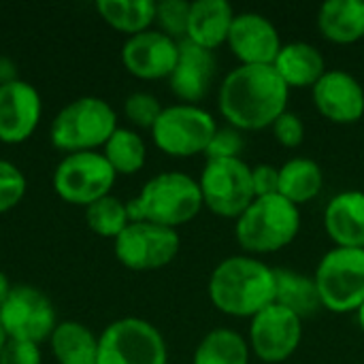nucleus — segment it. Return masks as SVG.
<instances>
[{
    "label": "nucleus",
    "mask_w": 364,
    "mask_h": 364,
    "mask_svg": "<svg viewBox=\"0 0 364 364\" xmlns=\"http://www.w3.org/2000/svg\"><path fill=\"white\" fill-rule=\"evenodd\" d=\"M17 64L6 58V55H0V85H6V83H13L17 81Z\"/></svg>",
    "instance_id": "37"
},
{
    "label": "nucleus",
    "mask_w": 364,
    "mask_h": 364,
    "mask_svg": "<svg viewBox=\"0 0 364 364\" xmlns=\"http://www.w3.org/2000/svg\"><path fill=\"white\" fill-rule=\"evenodd\" d=\"M271 130H273L275 141L286 149H296L305 141L303 117L299 113H292V111H286L284 115H279V119L271 126Z\"/></svg>",
    "instance_id": "34"
},
{
    "label": "nucleus",
    "mask_w": 364,
    "mask_h": 364,
    "mask_svg": "<svg viewBox=\"0 0 364 364\" xmlns=\"http://www.w3.org/2000/svg\"><path fill=\"white\" fill-rule=\"evenodd\" d=\"M162 105L160 100L149 94V92H134L130 94L126 100H124V115L126 119L136 126V128H145V130H151L156 119L160 117L162 113Z\"/></svg>",
    "instance_id": "31"
},
{
    "label": "nucleus",
    "mask_w": 364,
    "mask_h": 364,
    "mask_svg": "<svg viewBox=\"0 0 364 364\" xmlns=\"http://www.w3.org/2000/svg\"><path fill=\"white\" fill-rule=\"evenodd\" d=\"M245 149V132L232 128V126H218L205 158L207 160H232V158H241Z\"/></svg>",
    "instance_id": "33"
},
{
    "label": "nucleus",
    "mask_w": 364,
    "mask_h": 364,
    "mask_svg": "<svg viewBox=\"0 0 364 364\" xmlns=\"http://www.w3.org/2000/svg\"><path fill=\"white\" fill-rule=\"evenodd\" d=\"M235 15V9L226 0H194L190 4L186 41L215 51L226 45Z\"/></svg>",
    "instance_id": "20"
},
{
    "label": "nucleus",
    "mask_w": 364,
    "mask_h": 364,
    "mask_svg": "<svg viewBox=\"0 0 364 364\" xmlns=\"http://www.w3.org/2000/svg\"><path fill=\"white\" fill-rule=\"evenodd\" d=\"M324 188L322 166L311 158H290L279 166V194L301 207L316 200Z\"/></svg>",
    "instance_id": "23"
},
{
    "label": "nucleus",
    "mask_w": 364,
    "mask_h": 364,
    "mask_svg": "<svg viewBox=\"0 0 364 364\" xmlns=\"http://www.w3.org/2000/svg\"><path fill=\"white\" fill-rule=\"evenodd\" d=\"M96 11L105 23L128 36L151 30V23H156L154 0H98Z\"/></svg>",
    "instance_id": "26"
},
{
    "label": "nucleus",
    "mask_w": 364,
    "mask_h": 364,
    "mask_svg": "<svg viewBox=\"0 0 364 364\" xmlns=\"http://www.w3.org/2000/svg\"><path fill=\"white\" fill-rule=\"evenodd\" d=\"M41 346L9 339L0 352V364H41Z\"/></svg>",
    "instance_id": "35"
},
{
    "label": "nucleus",
    "mask_w": 364,
    "mask_h": 364,
    "mask_svg": "<svg viewBox=\"0 0 364 364\" xmlns=\"http://www.w3.org/2000/svg\"><path fill=\"white\" fill-rule=\"evenodd\" d=\"M273 68L277 70V75L284 79V83L290 90L314 87L322 79V75L328 70L322 51L316 45L305 43V41L286 43L279 49L273 62Z\"/></svg>",
    "instance_id": "21"
},
{
    "label": "nucleus",
    "mask_w": 364,
    "mask_h": 364,
    "mask_svg": "<svg viewBox=\"0 0 364 364\" xmlns=\"http://www.w3.org/2000/svg\"><path fill=\"white\" fill-rule=\"evenodd\" d=\"M190 4L188 0H162L156 2V23L158 30L175 41H183L188 32L190 19Z\"/></svg>",
    "instance_id": "30"
},
{
    "label": "nucleus",
    "mask_w": 364,
    "mask_h": 364,
    "mask_svg": "<svg viewBox=\"0 0 364 364\" xmlns=\"http://www.w3.org/2000/svg\"><path fill=\"white\" fill-rule=\"evenodd\" d=\"M252 186H254L256 198L279 194V166H273V164L252 166Z\"/></svg>",
    "instance_id": "36"
},
{
    "label": "nucleus",
    "mask_w": 364,
    "mask_h": 364,
    "mask_svg": "<svg viewBox=\"0 0 364 364\" xmlns=\"http://www.w3.org/2000/svg\"><path fill=\"white\" fill-rule=\"evenodd\" d=\"M275 303L294 311L299 318L314 316L322 309L314 277L292 269H275Z\"/></svg>",
    "instance_id": "27"
},
{
    "label": "nucleus",
    "mask_w": 364,
    "mask_h": 364,
    "mask_svg": "<svg viewBox=\"0 0 364 364\" xmlns=\"http://www.w3.org/2000/svg\"><path fill=\"white\" fill-rule=\"evenodd\" d=\"M85 222L94 235L115 241L130 224V215L126 203L109 194L85 207Z\"/></svg>",
    "instance_id": "29"
},
{
    "label": "nucleus",
    "mask_w": 364,
    "mask_h": 364,
    "mask_svg": "<svg viewBox=\"0 0 364 364\" xmlns=\"http://www.w3.org/2000/svg\"><path fill=\"white\" fill-rule=\"evenodd\" d=\"M226 45L243 66H273L284 47L275 23L256 11L237 13Z\"/></svg>",
    "instance_id": "14"
},
{
    "label": "nucleus",
    "mask_w": 364,
    "mask_h": 364,
    "mask_svg": "<svg viewBox=\"0 0 364 364\" xmlns=\"http://www.w3.org/2000/svg\"><path fill=\"white\" fill-rule=\"evenodd\" d=\"M275 269L256 256H228L209 275L211 305L230 318H254L275 303Z\"/></svg>",
    "instance_id": "2"
},
{
    "label": "nucleus",
    "mask_w": 364,
    "mask_h": 364,
    "mask_svg": "<svg viewBox=\"0 0 364 364\" xmlns=\"http://www.w3.org/2000/svg\"><path fill=\"white\" fill-rule=\"evenodd\" d=\"M0 322L9 339L41 346L49 341L58 326L55 309L49 296L34 286H13L0 307Z\"/></svg>",
    "instance_id": "12"
},
{
    "label": "nucleus",
    "mask_w": 364,
    "mask_h": 364,
    "mask_svg": "<svg viewBox=\"0 0 364 364\" xmlns=\"http://www.w3.org/2000/svg\"><path fill=\"white\" fill-rule=\"evenodd\" d=\"M96 364H168V348L151 322L119 318L100 333Z\"/></svg>",
    "instance_id": "8"
},
{
    "label": "nucleus",
    "mask_w": 364,
    "mask_h": 364,
    "mask_svg": "<svg viewBox=\"0 0 364 364\" xmlns=\"http://www.w3.org/2000/svg\"><path fill=\"white\" fill-rule=\"evenodd\" d=\"M322 309L331 314H356L364 305V250L333 247L314 273Z\"/></svg>",
    "instance_id": "6"
},
{
    "label": "nucleus",
    "mask_w": 364,
    "mask_h": 364,
    "mask_svg": "<svg viewBox=\"0 0 364 364\" xmlns=\"http://www.w3.org/2000/svg\"><path fill=\"white\" fill-rule=\"evenodd\" d=\"M320 34L335 45H354L364 38V0H328L318 11Z\"/></svg>",
    "instance_id": "22"
},
{
    "label": "nucleus",
    "mask_w": 364,
    "mask_h": 364,
    "mask_svg": "<svg viewBox=\"0 0 364 364\" xmlns=\"http://www.w3.org/2000/svg\"><path fill=\"white\" fill-rule=\"evenodd\" d=\"M322 224L335 247L364 250V192L346 190L335 194L324 209Z\"/></svg>",
    "instance_id": "19"
},
{
    "label": "nucleus",
    "mask_w": 364,
    "mask_h": 364,
    "mask_svg": "<svg viewBox=\"0 0 364 364\" xmlns=\"http://www.w3.org/2000/svg\"><path fill=\"white\" fill-rule=\"evenodd\" d=\"M117 128V113L105 98L81 96L58 111L49 128V139L64 154L98 151Z\"/></svg>",
    "instance_id": "5"
},
{
    "label": "nucleus",
    "mask_w": 364,
    "mask_h": 364,
    "mask_svg": "<svg viewBox=\"0 0 364 364\" xmlns=\"http://www.w3.org/2000/svg\"><path fill=\"white\" fill-rule=\"evenodd\" d=\"M247 339L232 328H213L196 346L192 364H250Z\"/></svg>",
    "instance_id": "25"
},
{
    "label": "nucleus",
    "mask_w": 364,
    "mask_h": 364,
    "mask_svg": "<svg viewBox=\"0 0 364 364\" xmlns=\"http://www.w3.org/2000/svg\"><path fill=\"white\" fill-rule=\"evenodd\" d=\"M311 98L318 113L333 124L350 126L364 117L363 83L348 70L328 68L311 87Z\"/></svg>",
    "instance_id": "16"
},
{
    "label": "nucleus",
    "mask_w": 364,
    "mask_h": 364,
    "mask_svg": "<svg viewBox=\"0 0 364 364\" xmlns=\"http://www.w3.org/2000/svg\"><path fill=\"white\" fill-rule=\"evenodd\" d=\"M6 341H9V337H6V333H4V328H2V322H0V352H2V348L6 346Z\"/></svg>",
    "instance_id": "40"
},
{
    "label": "nucleus",
    "mask_w": 364,
    "mask_h": 364,
    "mask_svg": "<svg viewBox=\"0 0 364 364\" xmlns=\"http://www.w3.org/2000/svg\"><path fill=\"white\" fill-rule=\"evenodd\" d=\"M126 207L130 222H151L177 230L179 226L190 224L205 205L198 179L188 173L166 171L154 175Z\"/></svg>",
    "instance_id": "3"
},
{
    "label": "nucleus",
    "mask_w": 364,
    "mask_h": 364,
    "mask_svg": "<svg viewBox=\"0 0 364 364\" xmlns=\"http://www.w3.org/2000/svg\"><path fill=\"white\" fill-rule=\"evenodd\" d=\"M102 156L117 175H134L147 162V145L136 130L119 126L102 147Z\"/></svg>",
    "instance_id": "28"
},
{
    "label": "nucleus",
    "mask_w": 364,
    "mask_h": 364,
    "mask_svg": "<svg viewBox=\"0 0 364 364\" xmlns=\"http://www.w3.org/2000/svg\"><path fill=\"white\" fill-rule=\"evenodd\" d=\"M218 70L215 53L190 41H179V60L168 77L171 92L183 105H198L211 92Z\"/></svg>",
    "instance_id": "18"
},
{
    "label": "nucleus",
    "mask_w": 364,
    "mask_h": 364,
    "mask_svg": "<svg viewBox=\"0 0 364 364\" xmlns=\"http://www.w3.org/2000/svg\"><path fill=\"white\" fill-rule=\"evenodd\" d=\"M49 346L58 364H96L98 358V337L77 320L58 322Z\"/></svg>",
    "instance_id": "24"
},
{
    "label": "nucleus",
    "mask_w": 364,
    "mask_h": 364,
    "mask_svg": "<svg viewBox=\"0 0 364 364\" xmlns=\"http://www.w3.org/2000/svg\"><path fill=\"white\" fill-rule=\"evenodd\" d=\"M28 190L26 175L21 168L9 160H0V215L15 209Z\"/></svg>",
    "instance_id": "32"
},
{
    "label": "nucleus",
    "mask_w": 364,
    "mask_h": 364,
    "mask_svg": "<svg viewBox=\"0 0 364 364\" xmlns=\"http://www.w3.org/2000/svg\"><path fill=\"white\" fill-rule=\"evenodd\" d=\"M11 290H13V286H11V282H9V277L0 271V307H2V303L6 301V296L11 294Z\"/></svg>",
    "instance_id": "38"
},
{
    "label": "nucleus",
    "mask_w": 364,
    "mask_h": 364,
    "mask_svg": "<svg viewBox=\"0 0 364 364\" xmlns=\"http://www.w3.org/2000/svg\"><path fill=\"white\" fill-rule=\"evenodd\" d=\"M203 205L218 218L237 220L256 198L252 166L243 158L207 160L198 177Z\"/></svg>",
    "instance_id": "9"
},
{
    "label": "nucleus",
    "mask_w": 364,
    "mask_h": 364,
    "mask_svg": "<svg viewBox=\"0 0 364 364\" xmlns=\"http://www.w3.org/2000/svg\"><path fill=\"white\" fill-rule=\"evenodd\" d=\"M356 320H358V326H360V331L364 333V305L356 311Z\"/></svg>",
    "instance_id": "39"
},
{
    "label": "nucleus",
    "mask_w": 364,
    "mask_h": 364,
    "mask_svg": "<svg viewBox=\"0 0 364 364\" xmlns=\"http://www.w3.org/2000/svg\"><path fill=\"white\" fill-rule=\"evenodd\" d=\"M43 115V100L38 90L17 79L0 85V143H26L38 128Z\"/></svg>",
    "instance_id": "17"
},
{
    "label": "nucleus",
    "mask_w": 364,
    "mask_h": 364,
    "mask_svg": "<svg viewBox=\"0 0 364 364\" xmlns=\"http://www.w3.org/2000/svg\"><path fill=\"white\" fill-rule=\"evenodd\" d=\"M301 232V209L282 194L258 196L235 220V239L247 256L275 254Z\"/></svg>",
    "instance_id": "4"
},
{
    "label": "nucleus",
    "mask_w": 364,
    "mask_h": 364,
    "mask_svg": "<svg viewBox=\"0 0 364 364\" xmlns=\"http://www.w3.org/2000/svg\"><path fill=\"white\" fill-rule=\"evenodd\" d=\"M290 87L273 66L232 68L218 87V111L241 132L271 128L288 111Z\"/></svg>",
    "instance_id": "1"
},
{
    "label": "nucleus",
    "mask_w": 364,
    "mask_h": 364,
    "mask_svg": "<svg viewBox=\"0 0 364 364\" xmlns=\"http://www.w3.org/2000/svg\"><path fill=\"white\" fill-rule=\"evenodd\" d=\"M117 173L100 151L66 154L53 171L55 194L77 207H90L111 194Z\"/></svg>",
    "instance_id": "10"
},
{
    "label": "nucleus",
    "mask_w": 364,
    "mask_h": 364,
    "mask_svg": "<svg viewBox=\"0 0 364 364\" xmlns=\"http://www.w3.org/2000/svg\"><path fill=\"white\" fill-rule=\"evenodd\" d=\"M181 250L179 232L151 222H130L113 241L119 264L130 271H158L171 264Z\"/></svg>",
    "instance_id": "11"
},
{
    "label": "nucleus",
    "mask_w": 364,
    "mask_h": 364,
    "mask_svg": "<svg viewBox=\"0 0 364 364\" xmlns=\"http://www.w3.org/2000/svg\"><path fill=\"white\" fill-rule=\"evenodd\" d=\"M303 341V318L273 303L250 320L247 343L252 356L264 364L290 360Z\"/></svg>",
    "instance_id": "13"
},
{
    "label": "nucleus",
    "mask_w": 364,
    "mask_h": 364,
    "mask_svg": "<svg viewBox=\"0 0 364 364\" xmlns=\"http://www.w3.org/2000/svg\"><path fill=\"white\" fill-rule=\"evenodd\" d=\"M218 130L215 117L200 105L164 107L151 128L154 145L171 158H192L207 151Z\"/></svg>",
    "instance_id": "7"
},
{
    "label": "nucleus",
    "mask_w": 364,
    "mask_h": 364,
    "mask_svg": "<svg viewBox=\"0 0 364 364\" xmlns=\"http://www.w3.org/2000/svg\"><path fill=\"white\" fill-rule=\"evenodd\" d=\"M179 60V41L166 36L160 30H145L128 36L122 47L124 68L143 81L168 79Z\"/></svg>",
    "instance_id": "15"
}]
</instances>
